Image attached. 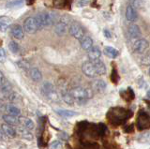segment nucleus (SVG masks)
Here are the masks:
<instances>
[{"label":"nucleus","instance_id":"11","mask_svg":"<svg viewBox=\"0 0 150 149\" xmlns=\"http://www.w3.org/2000/svg\"><path fill=\"white\" fill-rule=\"evenodd\" d=\"M11 33L13 38L17 40H22L23 38V29L20 25H14L11 28Z\"/></svg>","mask_w":150,"mask_h":149},{"label":"nucleus","instance_id":"7","mask_svg":"<svg viewBox=\"0 0 150 149\" xmlns=\"http://www.w3.org/2000/svg\"><path fill=\"white\" fill-rule=\"evenodd\" d=\"M82 71L84 73V75L89 78H95L98 74L96 71V68L94 67V64L92 61H86L83 64Z\"/></svg>","mask_w":150,"mask_h":149},{"label":"nucleus","instance_id":"8","mask_svg":"<svg viewBox=\"0 0 150 149\" xmlns=\"http://www.w3.org/2000/svg\"><path fill=\"white\" fill-rule=\"evenodd\" d=\"M137 126L139 129H145L150 128V117L147 114L140 113L138 119H137Z\"/></svg>","mask_w":150,"mask_h":149},{"label":"nucleus","instance_id":"21","mask_svg":"<svg viewBox=\"0 0 150 149\" xmlns=\"http://www.w3.org/2000/svg\"><path fill=\"white\" fill-rule=\"evenodd\" d=\"M2 117H3L5 122H6V124H8L11 126H14V125L19 124V118L17 117V116H13L11 114H4Z\"/></svg>","mask_w":150,"mask_h":149},{"label":"nucleus","instance_id":"28","mask_svg":"<svg viewBox=\"0 0 150 149\" xmlns=\"http://www.w3.org/2000/svg\"><path fill=\"white\" fill-rule=\"evenodd\" d=\"M63 100L68 104H73L75 101L72 96L69 94V92H63Z\"/></svg>","mask_w":150,"mask_h":149},{"label":"nucleus","instance_id":"34","mask_svg":"<svg viewBox=\"0 0 150 149\" xmlns=\"http://www.w3.org/2000/svg\"><path fill=\"white\" fill-rule=\"evenodd\" d=\"M111 80L112 81V83H117V81H118V73H117V71H115V69H114L112 72V76H111Z\"/></svg>","mask_w":150,"mask_h":149},{"label":"nucleus","instance_id":"36","mask_svg":"<svg viewBox=\"0 0 150 149\" xmlns=\"http://www.w3.org/2000/svg\"><path fill=\"white\" fill-rule=\"evenodd\" d=\"M23 3V0H16V1H13L11 3H8V7H13V6H20Z\"/></svg>","mask_w":150,"mask_h":149},{"label":"nucleus","instance_id":"6","mask_svg":"<svg viewBox=\"0 0 150 149\" xmlns=\"http://www.w3.org/2000/svg\"><path fill=\"white\" fill-rule=\"evenodd\" d=\"M69 33L72 37H74L75 39H77L79 40H81L83 36H84V31L83 29V27L78 25L77 23H72L69 26Z\"/></svg>","mask_w":150,"mask_h":149},{"label":"nucleus","instance_id":"4","mask_svg":"<svg viewBox=\"0 0 150 149\" xmlns=\"http://www.w3.org/2000/svg\"><path fill=\"white\" fill-rule=\"evenodd\" d=\"M41 91L43 93V95L48 97L49 100H57L58 97L56 94V91L54 89V86L53 83H44L41 86Z\"/></svg>","mask_w":150,"mask_h":149},{"label":"nucleus","instance_id":"20","mask_svg":"<svg viewBox=\"0 0 150 149\" xmlns=\"http://www.w3.org/2000/svg\"><path fill=\"white\" fill-rule=\"evenodd\" d=\"M30 77L34 82H40L42 79V74L41 71L39 68H33L30 71Z\"/></svg>","mask_w":150,"mask_h":149},{"label":"nucleus","instance_id":"3","mask_svg":"<svg viewBox=\"0 0 150 149\" xmlns=\"http://www.w3.org/2000/svg\"><path fill=\"white\" fill-rule=\"evenodd\" d=\"M130 114V112H128L121 108H115L112 109L111 112H109V117L112 120V122H116L119 124L122 121L129 118L130 114Z\"/></svg>","mask_w":150,"mask_h":149},{"label":"nucleus","instance_id":"22","mask_svg":"<svg viewBox=\"0 0 150 149\" xmlns=\"http://www.w3.org/2000/svg\"><path fill=\"white\" fill-rule=\"evenodd\" d=\"M92 86H93V89L95 90V91H97V92H102V91H104L105 88H106L105 83L103 82L102 80H96V81H94Z\"/></svg>","mask_w":150,"mask_h":149},{"label":"nucleus","instance_id":"27","mask_svg":"<svg viewBox=\"0 0 150 149\" xmlns=\"http://www.w3.org/2000/svg\"><path fill=\"white\" fill-rule=\"evenodd\" d=\"M8 49L11 53L17 54L19 53V51H20V46H19V44L15 42V41H11L8 44Z\"/></svg>","mask_w":150,"mask_h":149},{"label":"nucleus","instance_id":"14","mask_svg":"<svg viewBox=\"0 0 150 149\" xmlns=\"http://www.w3.org/2000/svg\"><path fill=\"white\" fill-rule=\"evenodd\" d=\"M101 55L100 50L98 49L96 46H93V47L88 51V58L91 60V61H95V60L100 59Z\"/></svg>","mask_w":150,"mask_h":149},{"label":"nucleus","instance_id":"35","mask_svg":"<svg viewBox=\"0 0 150 149\" xmlns=\"http://www.w3.org/2000/svg\"><path fill=\"white\" fill-rule=\"evenodd\" d=\"M7 54L3 48H0V62H4L6 60Z\"/></svg>","mask_w":150,"mask_h":149},{"label":"nucleus","instance_id":"13","mask_svg":"<svg viewBox=\"0 0 150 149\" xmlns=\"http://www.w3.org/2000/svg\"><path fill=\"white\" fill-rule=\"evenodd\" d=\"M94 64V67L96 68V71L98 75H103V74L106 73V67L105 64L102 61H100V59L95 60V61H92Z\"/></svg>","mask_w":150,"mask_h":149},{"label":"nucleus","instance_id":"18","mask_svg":"<svg viewBox=\"0 0 150 149\" xmlns=\"http://www.w3.org/2000/svg\"><path fill=\"white\" fill-rule=\"evenodd\" d=\"M129 35L130 38L133 39H138L141 37V30L140 27L136 25H131L129 27Z\"/></svg>","mask_w":150,"mask_h":149},{"label":"nucleus","instance_id":"25","mask_svg":"<svg viewBox=\"0 0 150 149\" xmlns=\"http://www.w3.org/2000/svg\"><path fill=\"white\" fill-rule=\"evenodd\" d=\"M60 116H63V117H72L77 114L76 112L73 111H69V110H56L55 111Z\"/></svg>","mask_w":150,"mask_h":149},{"label":"nucleus","instance_id":"39","mask_svg":"<svg viewBox=\"0 0 150 149\" xmlns=\"http://www.w3.org/2000/svg\"><path fill=\"white\" fill-rule=\"evenodd\" d=\"M27 5H31V4L34 3V0H25Z\"/></svg>","mask_w":150,"mask_h":149},{"label":"nucleus","instance_id":"24","mask_svg":"<svg viewBox=\"0 0 150 149\" xmlns=\"http://www.w3.org/2000/svg\"><path fill=\"white\" fill-rule=\"evenodd\" d=\"M6 111H7L8 114H11V115H13V116H17V117L21 114L20 109H19L18 107L14 106V105H8L6 107Z\"/></svg>","mask_w":150,"mask_h":149},{"label":"nucleus","instance_id":"12","mask_svg":"<svg viewBox=\"0 0 150 149\" xmlns=\"http://www.w3.org/2000/svg\"><path fill=\"white\" fill-rule=\"evenodd\" d=\"M12 20L9 17L7 16H2L0 17V31L1 32H6L8 27L11 26Z\"/></svg>","mask_w":150,"mask_h":149},{"label":"nucleus","instance_id":"15","mask_svg":"<svg viewBox=\"0 0 150 149\" xmlns=\"http://www.w3.org/2000/svg\"><path fill=\"white\" fill-rule=\"evenodd\" d=\"M80 43H81V47L86 51H89L93 47V40L88 36H83V38L80 40Z\"/></svg>","mask_w":150,"mask_h":149},{"label":"nucleus","instance_id":"30","mask_svg":"<svg viewBox=\"0 0 150 149\" xmlns=\"http://www.w3.org/2000/svg\"><path fill=\"white\" fill-rule=\"evenodd\" d=\"M62 143L59 141H54L49 145V149H62Z\"/></svg>","mask_w":150,"mask_h":149},{"label":"nucleus","instance_id":"29","mask_svg":"<svg viewBox=\"0 0 150 149\" xmlns=\"http://www.w3.org/2000/svg\"><path fill=\"white\" fill-rule=\"evenodd\" d=\"M17 64L22 69H25V71H27V69L30 68V64L28 63L26 60H20V61H18Z\"/></svg>","mask_w":150,"mask_h":149},{"label":"nucleus","instance_id":"32","mask_svg":"<svg viewBox=\"0 0 150 149\" xmlns=\"http://www.w3.org/2000/svg\"><path fill=\"white\" fill-rule=\"evenodd\" d=\"M133 8H139L141 7V1L140 0H130V5Z\"/></svg>","mask_w":150,"mask_h":149},{"label":"nucleus","instance_id":"1","mask_svg":"<svg viewBox=\"0 0 150 149\" xmlns=\"http://www.w3.org/2000/svg\"><path fill=\"white\" fill-rule=\"evenodd\" d=\"M69 92L72 96L74 100H77L79 102L86 101L88 99H91L93 96V93L90 89H86L83 87H75Z\"/></svg>","mask_w":150,"mask_h":149},{"label":"nucleus","instance_id":"41","mask_svg":"<svg viewBox=\"0 0 150 149\" xmlns=\"http://www.w3.org/2000/svg\"><path fill=\"white\" fill-rule=\"evenodd\" d=\"M3 139V135H2V132L0 131V140H2Z\"/></svg>","mask_w":150,"mask_h":149},{"label":"nucleus","instance_id":"16","mask_svg":"<svg viewBox=\"0 0 150 149\" xmlns=\"http://www.w3.org/2000/svg\"><path fill=\"white\" fill-rule=\"evenodd\" d=\"M1 130L6 136H8V137H14L16 135L15 129H14L11 125L6 124V123L1 125Z\"/></svg>","mask_w":150,"mask_h":149},{"label":"nucleus","instance_id":"2","mask_svg":"<svg viewBox=\"0 0 150 149\" xmlns=\"http://www.w3.org/2000/svg\"><path fill=\"white\" fill-rule=\"evenodd\" d=\"M35 18L37 20L39 29H42L45 26H49L51 25H53L56 20V16L54 13H48V12L40 13Z\"/></svg>","mask_w":150,"mask_h":149},{"label":"nucleus","instance_id":"31","mask_svg":"<svg viewBox=\"0 0 150 149\" xmlns=\"http://www.w3.org/2000/svg\"><path fill=\"white\" fill-rule=\"evenodd\" d=\"M8 97V100L11 102H17L19 100V99H20L19 96H18V94H16V93H14V92L9 93Z\"/></svg>","mask_w":150,"mask_h":149},{"label":"nucleus","instance_id":"17","mask_svg":"<svg viewBox=\"0 0 150 149\" xmlns=\"http://www.w3.org/2000/svg\"><path fill=\"white\" fill-rule=\"evenodd\" d=\"M126 18L129 22H134L137 19V11L131 6H129L126 11Z\"/></svg>","mask_w":150,"mask_h":149},{"label":"nucleus","instance_id":"9","mask_svg":"<svg viewBox=\"0 0 150 149\" xmlns=\"http://www.w3.org/2000/svg\"><path fill=\"white\" fill-rule=\"evenodd\" d=\"M147 47H148L147 40H145L144 39H140L137 41H135V43L133 44V51L137 54H143L147 49Z\"/></svg>","mask_w":150,"mask_h":149},{"label":"nucleus","instance_id":"42","mask_svg":"<svg viewBox=\"0 0 150 149\" xmlns=\"http://www.w3.org/2000/svg\"><path fill=\"white\" fill-rule=\"evenodd\" d=\"M149 76H150V68H149Z\"/></svg>","mask_w":150,"mask_h":149},{"label":"nucleus","instance_id":"5","mask_svg":"<svg viewBox=\"0 0 150 149\" xmlns=\"http://www.w3.org/2000/svg\"><path fill=\"white\" fill-rule=\"evenodd\" d=\"M23 29L28 34H34L39 30V26H38V23L35 17H28L25 21L23 24Z\"/></svg>","mask_w":150,"mask_h":149},{"label":"nucleus","instance_id":"26","mask_svg":"<svg viewBox=\"0 0 150 149\" xmlns=\"http://www.w3.org/2000/svg\"><path fill=\"white\" fill-rule=\"evenodd\" d=\"M0 89H1L2 92L4 93H11V83H9L8 81L7 80H4V82L2 83V85L1 86H0Z\"/></svg>","mask_w":150,"mask_h":149},{"label":"nucleus","instance_id":"23","mask_svg":"<svg viewBox=\"0 0 150 149\" xmlns=\"http://www.w3.org/2000/svg\"><path fill=\"white\" fill-rule=\"evenodd\" d=\"M104 54L110 58H115L119 53L116 49L111 47V46H107V47L104 48Z\"/></svg>","mask_w":150,"mask_h":149},{"label":"nucleus","instance_id":"38","mask_svg":"<svg viewBox=\"0 0 150 149\" xmlns=\"http://www.w3.org/2000/svg\"><path fill=\"white\" fill-rule=\"evenodd\" d=\"M4 80H5V78H4V74H3V72H2V71H0V86H1V85H2V83L4 82Z\"/></svg>","mask_w":150,"mask_h":149},{"label":"nucleus","instance_id":"40","mask_svg":"<svg viewBox=\"0 0 150 149\" xmlns=\"http://www.w3.org/2000/svg\"><path fill=\"white\" fill-rule=\"evenodd\" d=\"M147 97H148L149 99H150V89H149V90L147 91Z\"/></svg>","mask_w":150,"mask_h":149},{"label":"nucleus","instance_id":"33","mask_svg":"<svg viewBox=\"0 0 150 149\" xmlns=\"http://www.w3.org/2000/svg\"><path fill=\"white\" fill-rule=\"evenodd\" d=\"M142 63L144 65H150V53L144 55L142 58Z\"/></svg>","mask_w":150,"mask_h":149},{"label":"nucleus","instance_id":"37","mask_svg":"<svg viewBox=\"0 0 150 149\" xmlns=\"http://www.w3.org/2000/svg\"><path fill=\"white\" fill-rule=\"evenodd\" d=\"M103 33H104V36L106 37L107 39H110L111 38V32L109 31V30H107V29H105L104 31H103Z\"/></svg>","mask_w":150,"mask_h":149},{"label":"nucleus","instance_id":"10","mask_svg":"<svg viewBox=\"0 0 150 149\" xmlns=\"http://www.w3.org/2000/svg\"><path fill=\"white\" fill-rule=\"evenodd\" d=\"M67 30H68V22L65 20V18H62V19L56 24L54 31L58 36H64L67 33Z\"/></svg>","mask_w":150,"mask_h":149},{"label":"nucleus","instance_id":"19","mask_svg":"<svg viewBox=\"0 0 150 149\" xmlns=\"http://www.w3.org/2000/svg\"><path fill=\"white\" fill-rule=\"evenodd\" d=\"M19 123L23 124V127H25L27 130H33L35 128L34 122L29 119V118H25V117H19Z\"/></svg>","mask_w":150,"mask_h":149}]
</instances>
